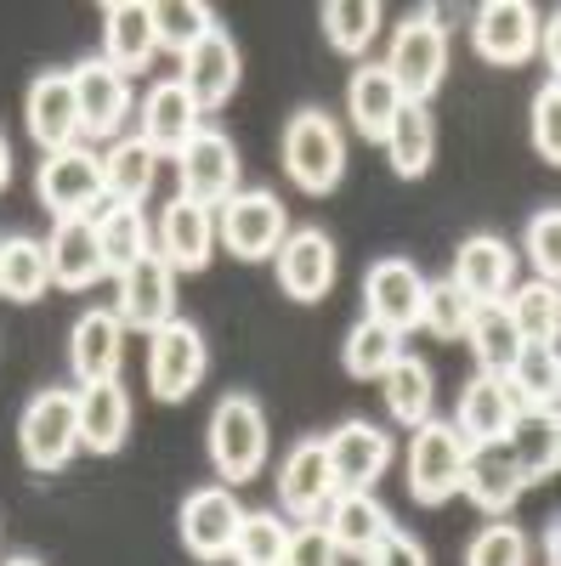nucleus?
<instances>
[{
    "label": "nucleus",
    "mask_w": 561,
    "mask_h": 566,
    "mask_svg": "<svg viewBox=\"0 0 561 566\" xmlns=\"http://www.w3.org/2000/svg\"><path fill=\"white\" fill-rule=\"evenodd\" d=\"M278 154H284V170H290V181L301 187V193H335L341 176H346V136L323 108L290 114Z\"/></svg>",
    "instance_id": "obj_1"
},
{
    "label": "nucleus",
    "mask_w": 561,
    "mask_h": 566,
    "mask_svg": "<svg viewBox=\"0 0 561 566\" xmlns=\"http://www.w3.org/2000/svg\"><path fill=\"white\" fill-rule=\"evenodd\" d=\"M210 464L227 482H256L267 464V413L250 391H227L210 413Z\"/></svg>",
    "instance_id": "obj_2"
},
{
    "label": "nucleus",
    "mask_w": 561,
    "mask_h": 566,
    "mask_svg": "<svg viewBox=\"0 0 561 566\" xmlns=\"http://www.w3.org/2000/svg\"><path fill=\"white\" fill-rule=\"evenodd\" d=\"M18 448H23V464L34 470V476L63 470L80 453V402H74V391L52 386V391L29 397V408L18 419Z\"/></svg>",
    "instance_id": "obj_3"
},
{
    "label": "nucleus",
    "mask_w": 561,
    "mask_h": 566,
    "mask_svg": "<svg viewBox=\"0 0 561 566\" xmlns=\"http://www.w3.org/2000/svg\"><path fill=\"white\" fill-rule=\"evenodd\" d=\"M216 239L227 244V255H239V261H272L278 244L290 239V216H284V205H278V193H267V187H245V193H232L216 210Z\"/></svg>",
    "instance_id": "obj_4"
},
{
    "label": "nucleus",
    "mask_w": 561,
    "mask_h": 566,
    "mask_svg": "<svg viewBox=\"0 0 561 566\" xmlns=\"http://www.w3.org/2000/svg\"><path fill=\"white\" fill-rule=\"evenodd\" d=\"M465 437L454 431L448 419H426V424H414V442H408V493L414 504H448L459 493V470H465Z\"/></svg>",
    "instance_id": "obj_5"
},
{
    "label": "nucleus",
    "mask_w": 561,
    "mask_h": 566,
    "mask_svg": "<svg viewBox=\"0 0 561 566\" xmlns=\"http://www.w3.org/2000/svg\"><path fill=\"white\" fill-rule=\"evenodd\" d=\"M34 187H40V205L58 221L97 216L103 210V154H91L85 142H74L63 154H45Z\"/></svg>",
    "instance_id": "obj_6"
},
{
    "label": "nucleus",
    "mask_w": 561,
    "mask_h": 566,
    "mask_svg": "<svg viewBox=\"0 0 561 566\" xmlns=\"http://www.w3.org/2000/svg\"><path fill=\"white\" fill-rule=\"evenodd\" d=\"M386 69H392V80L403 85V97H408V103L437 97V85H443V74H448V29L432 23L426 12L403 18L397 34H392V57H386Z\"/></svg>",
    "instance_id": "obj_7"
},
{
    "label": "nucleus",
    "mask_w": 561,
    "mask_h": 566,
    "mask_svg": "<svg viewBox=\"0 0 561 566\" xmlns=\"http://www.w3.org/2000/svg\"><path fill=\"white\" fill-rule=\"evenodd\" d=\"M205 368H210V346H205V335L187 317H170L159 335H148V386H154L159 402L194 397L199 380H205Z\"/></svg>",
    "instance_id": "obj_8"
},
{
    "label": "nucleus",
    "mask_w": 561,
    "mask_h": 566,
    "mask_svg": "<svg viewBox=\"0 0 561 566\" xmlns=\"http://www.w3.org/2000/svg\"><path fill=\"white\" fill-rule=\"evenodd\" d=\"M176 176H181V199L216 210L239 193V148L216 125H199L187 136V148L176 154Z\"/></svg>",
    "instance_id": "obj_9"
},
{
    "label": "nucleus",
    "mask_w": 561,
    "mask_h": 566,
    "mask_svg": "<svg viewBox=\"0 0 561 566\" xmlns=\"http://www.w3.org/2000/svg\"><path fill=\"white\" fill-rule=\"evenodd\" d=\"M239 522H245V504L221 482V488H194L181 499L176 533H181V549L194 560H227L232 538H239Z\"/></svg>",
    "instance_id": "obj_10"
},
{
    "label": "nucleus",
    "mask_w": 561,
    "mask_h": 566,
    "mask_svg": "<svg viewBox=\"0 0 561 566\" xmlns=\"http://www.w3.org/2000/svg\"><path fill=\"white\" fill-rule=\"evenodd\" d=\"M323 453H330V470H335V488L341 493H374V482L392 470L397 459V442L368 419H346L341 431L323 437Z\"/></svg>",
    "instance_id": "obj_11"
},
{
    "label": "nucleus",
    "mask_w": 561,
    "mask_h": 566,
    "mask_svg": "<svg viewBox=\"0 0 561 566\" xmlns=\"http://www.w3.org/2000/svg\"><path fill=\"white\" fill-rule=\"evenodd\" d=\"M448 283L471 306H505L510 283H517V250H510L499 232H471V239L454 250Z\"/></svg>",
    "instance_id": "obj_12"
},
{
    "label": "nucleus",
    "mask_w": 561,
    "mask_h": 566,
    "mask_svg": "<svg viewBox=\"0 0 561 566\" xmlns=\"http://www.w3.org/2000/svg\"><path fill=\"white\" fill-rule=\"evenodd\" d=\"M471 45L494 69H517L539 52V12L528 0H488L471 18Z\"/></svg>",
    "instance_id": "obj_13"
},
{
    "label": "nucleus",
    "mask_w": 561,
    "mask_h": 566,
    "mask_svg": "<svg viewBox=\"0 0 561 566\" xmlns=\"http://www.w3.org/2000/svg\"><path fill=\"white\" fill-rule=\"evenodd\" d=\"M114 317L125 323V335H159V328L176 317V272L165 266V255H143L125 277H120V295H114Z\"/></svg>",
    "instance_id": "obj_14"
},
{
    "label": "nucleus",
    "mask_w": 561,
    "mask_h": 566,
    "mask_svg": "<svg viewBox=\"0 0 561 566\" xmlns=\"http://www.w3.org/2000/svg\"><path fill=\"white\" fill-rule=\"evenodd\" d=\"M335 470H330V453H323L318 437L295 442L284 453V464H278V510L290 515V522H318L323 510H330L335 499Z\"/></svg>",
    "instance_id": "obj_15"
},
{
    "label": "nucleus",
    "mask_w": 561,
    "mask_h": 566,
    "mask_svg": "<svg viewBox=\"0 0 561 566\" xmlns=\"http://www.w3.org/2000/svg\"><path fill=\"white\" fill-rule=\"evenodd\" d=\"M419 301H426V277H419L414 261L381 255V261L363 272V317L397 328V335L419 328Z\"/></svg>",
    "instance_id": "obj_16"
},
{
    "label": "nucleus",
    "mask_w": 561,
    "mask_h": 566,
    "mask_svg": "<svg viewBox=\"0 0 561 566\" xmlns=\"http://www.w3.org/2000/svg\"><path fill=\"white\" fill-rule=\"evenodd\" d=\"M154 250L165 255L170 272H205L216 255V210L176 193L154 227Z\"/></svg>",
    "instance_id": "obj_17"
},
{
    "label": "nucleus",
    "mask_w": 561,
    "mask_h": 566,
    "mask_svg": "<svg viewBox=\"0 0 561 566\" xmlns=\"http://www.w3.org/2000/svg\"><path fill=\"white\" fill-rule=\"evenodd\" d=\"M181 91L199 103V114H216L227 108V97L239 91V45H232V34L216 23L194 52H181Z\"/></svg>",
    "instance_id": "obj_18"
},
{
    "label": "nucleus",
    "mask_w": 561,
    "mask_h": 566,
    "mask_svg": "<svg viewBox=\"0 0 561 566\" xmlns=\"http://www.w3.org/2000/svg\"><path fill=\"white\" fill-rule=\"evenodd\" d=\"M69 74H74V103H80V136H91V142L114 136L120 142V130L131 119V80L120 69H108L103 57H91Z\"/></svg>",
    "instance_id": "obj_19"
},
{
    "label": "nucleus",
    "mask_w": 561,
    "mask_h": 566,
    "mask_svg": "<svg viewBox=\"0 0 561 566\" xmlns=\"http://www.w3.org/2000/svg\"><path fill=\"white\" fill-rule=\"evenodd\" d=\"M278 290H284L290 301H323L330 295V283H335V244H330V232H318V227H295L284 244H278Z\"/></svg>",
    "instance_id": "obj_20"
},
{
    "label": "nucleus",
    "mask_w": 561,
    "mask_h": 566,
    "mask_svg": "<svg viewBox=\"0 0 561 566\" xmlns=\"http://www.w3.org/2000/svg\"><path fill=\"white\" fill-rule=\"evenodd\" d=\"M29 136L40 142L45 154H63L80 142V103H74V74L69 69H45L29 85V103H23Z\"/></svg>",
    "instance_id": "obj_21"
},
{
    "label": "nucleus",
    "mask_w": 561,
    "mask_h": 566,
    "mask_svg": "<svg viewBox=\"0 0 561 566\" xmlns=\"http://www.w3.org/2000/svg\"><path fill=\"white\" fill-rule=\"evenodd\" d=\"M120 363H125V323L114 317V306H91L74 335H69V368L80 386H103L120 380Z\"/></svg>",
    "instance_id": "obj_22"
},
{
    "label": "nucleus",
    "mask_w": 561,
    "mask_h": 566,
    "mask_svg": "<svg viewBox=\"0 0 561 566\" xmlns=\"http://www.w3.org/2000/svg\"><path fill=\"white\" fill-rule=\"evenodd\" d=\"M517 397H510L505 380H494V374H477L471 386L459 391V408H454V431L465 437V448H499L510 437V424H517Z\"/></svg>",
    "instance_id": "obj_23"
},
{
    "label": "nucleus",
    "mask_w": 561,
    "mask_h": 566,
    "mask_svg": "<svg viewBox=\"0 0 561 566\" xmlns=\"http://www.w3.org/2000/svg\"><path fill=\"white\" fill-rule=\"evenodd\" d=\"M323 522V533L335 538V549L341 555H352V560H363L368 549H381L392 533H397V522H392V510L374 499V493H335L330 499V510L318 515Z\"/></svg>",
    "instance_id": "obj_24"
},
{
    "label": "nucleus",
    "mask_w": 561,
    "mask_h": 566,
    "mask_svg": "<svg viewBox=\"0 0 561 566\" xmlns=\"http://www.w3.org/2000/svg\"><path fill=\"white\" fill-rule=\"evenodd\" d=\"M199 125H205V114H199V103L181 91V80H159L148 97H143V108H136V136H143L159 159H165V154H181L187 136H194Z\"/></svg>",
    "instance_id": "obj_25"
},
{
    "label": "nucleus",
    "mask_w": 561,
    "mask_h": 566,
    "mask_svg": "<svg viewBox=\"0 0 561 566\" xmlns=\"http://www.w3.org/2000/svg\"><path fill=\"white\" fill-rule=\"evenodd\" d=\"M459 493L471 499L482 515H494V522H505V515L517 510V499H522V476H517V464H510L505 442H499V448H471V453H465Z\"/></svg>",
    "instance_id": "obj_26"
},
{
    "label": "nucleus",
    "mask_w": 561,
    "mask_h": 566,
    "mask_svg": "<svg viewBox=\"0 0 561 566\" xmlns=\"http://www.w3.org/2000/svg\"><path fill=\"white\" fill-rule=\"evenodd\" d=\"M403 103H408V97H403V85L392 80L386 63H363V69H352L346 114H352V130H357L363 142H386V130H392V119H397Z\"/></svg>",
    "instance_id": "obj_27"
},
{
    "label": "nucleus",
    "mask_w": 561,
    "mask_h": 566,
    "mask_svg": "<svg viewBox=\"0 0 561 566\" xmlns=\"http://www.w3.org/2000/svg\"><path fill=\"white\" fill-rule=\"evenodd\" d=\"M154 18L143 0H108L103 7V63L131 74V69H148L154 63Z\"/></svg>",
    "instance_id": "obj_28"
},
{
    "label": "nucleus",
    "mask_w": 561,
    "mask_h": 566,
    "mask_svg": "<svg viewBox=\"0 0 561 566\" xmlns=\"http://www.w3.org/2000/svg\"><path fill=\"white\" fill-rule=\"evenodd\" d=\"M45 261H52V283L63 290H91V283H103V250H97V227L91 216L80 221H58L52 239H45Z\"/></svg>",
    "instance_id": "obj_29"
},
{
    "label": "nucleus",
    "mask_w": 561,
    "mask_h": 566,
    "mask_svg": "<svg viewBox=\"0 0 561 566\" xmlns=\"http://www.w3.org/2000/svg\"><path fill=\"white\" fill-rule=\"evenodd\" d=\"M74 402H80V448H91V453H120L125 437H131V397H125V386H120V380L80 386Z\"/></svg>",
    "instance_id": "obj_30"
},
{
    "label": "nucleus",
    "mask_w": 561,
    "mask_h": 566,
    "mask_svg": "<svg viewBox=\"0 0 561 566\" xmlns=\"http://www.w3.org/2000/svg\"><path fill=\"white\" fill-rule=\"evenodd\" d=\"M91 227H97L103 272H114V277H125L143 255H154V227H148L143 205H103L91 216Z\"/></svg>",
    "instance_id": "obj_31"
},
{
    "label": "nucleus",
    "mask_w": 561,
    "mask_h": 566,
    "mask_svg": "<svg viewBox=\"0 0 561 566\" xmlns=\"http://www.w3.org/2000/svg\"><path fill=\"white\" fill-rule=\"evenodd\" d=\"M505 453H510V464H517L522 488L550 482L561 470V424H555V413H517V424H510V437H505Z\"/></svg>",
    "instance_id": "obj_32"
},
{
    "label": "nucleus",
    "mask_w": 561,
    "mask_h": 566,
    "mask_svg": "<svg viewBox=\"0 0 561 566\" xmlns=\"http://www.w3.org/2000/svg\"><path fill=\"white\" fill-rule=\"evenodd\" d=\"M159 181V154L143 136H120L103 154V199L108 205H143Z\"/></svg>",
    "instance_id": "obj_33"
},
{
    "label": "nucleus",
    "mask_w": 561,
    "mask_h": 566,
    "mask_svg": "<svg viewBox=\"0 0 561 566\" xmlns=\"http://www.w3.org/2000/svg\"><path fill=\"white\" fill-rule=\"evenodd\" d=\"M381 148H386V159H392V170L403 181H419L432 170V159H437V119H432V108L426 103H403Z\"/></svg>",
    "instance_id": "obj_34"
},
{
    "label": "nucleus",
    "mask_w": 561,
    "mask_h": 566,
    "mask_svg": "<svg viewBox=\"0 0 561 566\" xmlns=\"http://www.w3.org/2000/svg\"><path fill=\"white\" fill-rule=\"evenodd\" d=\"M381 391H386V413H392L397 424H408V431L432 419V397H437V386H432V368H426V357L403 352V357L381 374Z\"/></svg>",
    "instance_id": "obj_35"
},
{
    "label": "nucleus",
    "mask_w": 561,
    "mask_h": 566,
    "mask_svg": "<svg viewBox=\"0 0 561 566\" xmlns=\"http://www.w3.org/2000/svg\"><path fill=\"white\" fill-rule=\"evenodd\" d=\"M510 397H517L522 413H555V397H561V357L555 346H522V357L510 363L505 374Z\"/></svg>",
    "instance_id": "obj_36"
},
{
    "label": "nucleus",
    "mask_w": 561,
    "mask_h": 566,
    "mask_svg": "<svg viewBox=\"0 0 561 566\" xmlns=\"http://www.w3.org/2000/svg\"><path fill=\"white\" fill-rule=\"evenodd\" d=\"M505 312H510V323H517L522 346H555V335H561V295H555V283L533 277V283H522V290H510Z\"/></svg>",
    "instance_id": "obj_37"
},
{
    "label": "nucleus",
    "mask_w": 561,
    "mask_h": 566,
    "mask_svg": "<svg viewBox=\"0 0 561 566\" xmlns=\"http://www.w3.org/2000/svg\"><path fill=\"white\" fill-rule=\"evenodd\" d=\"M465 340H471L482 374H494V380H505L510 363L522 357V335H517V323H510L505 306H477L471 312V328H465Z\"/></svg>",
    "instance_id": "obj_38"
},
{
    "label": "nucleus",
    "mask_w": 561,
    "mask_h": 566,
    "mask_svg": "<svg viewBox=\"0 0 561 566\" xmlns=\"http://www.w3.org/2000/svg\"><path fill=\"white\" fill-rule=\"evenodd\" d=\"M45 283H52V261H45L40 239H7L0 244V295L29 306V301L45 295Z\"/></svg>",
    "instance_id": "obj_39"
},
{
    "label": "nucleus",
    "mask_w": 561,
    "mask_h": 566,
    "mask_svg": "<svg viewBox=\"0 0 561 566\" xmlns=\"http://www.w3.org/2000/svg\"><path fill=\"white\" fill-rule=\"evenodd\" d=\"M318 23H323V40H330L341 57H363L368 40L381 34V7H374V0H323Z\"/></svg>",
    "instance_id": "obj_40"
},
{
    "label": "nucleus",
    "mask_w": 561,
    "mask_h": 566,
    "mask_svg": "<svg viewBox=\"0 0 561 566\" xmlns=\"http://www.w3.org/2000/svg\"><path fill=\"white\" fill-rule=\"evenodd\" d=\"M397 357H403V335H397V328H386V323H374V317H363V323L352 328L346 352H341V363H346L352 380H381Z\"/></svg>",
    "instance_id": "obj_41"
},
{
    "label": "nucleus",
    "mask_w": 561,
    "mask_h": 566,
    "mask_svg": "<svg viewBox=\"0 0 561 566\" xmlns=\"http://www.w3.org/2000/svg\"><path fill=\"white\" fill-rule=\"evenodd\" d=\"M154 18V45H165V52H194V45L216 29V12L205 7V0H159V7H148Z\"/></svg>",
    "instance_id": "obj_42"
},
{
    "label": "nucleus",
    "mask_w": 561,
    "mask_h": 566,
    "mask_svg": "<svg viewBox=\"0 0 561 566\" xmlns=\"http://www.w3.org/2000/svg\"><path fill=\"white\" fill-rule=\"evenodd\" d=\"M284 549H290V527L284 515L272 510H245L239 522V538H232V566H284Z\"/></svg>",
    "instance_id": "obj_43"
},
{
    "label": "nucleus",
    "mask_w": 561,
    "mask_h": 566,
    "mask_svg": "<svg viewBox=\"0 0 561 566\" xmlns=\"http://www.w3.org/2000/svg\"><path fill=\"white\" fill-rule=\"evenodd\" d=\"M471 301H465L448 277L426 283V301H419V328H432L437 340H465V328H471Z\"/></svg>",
    "instance_id": "obj_44"
},
{
    "label": "nucleus",
    "mask_w": 561,
    "mask_h": 566,
    "mask_svg": "<svg viewBox=\"0 0 561 566\" xmlns=\"http://www.w3.org/2000/svg\"><path fill=\"white\" fill-rule=\"evenodd\" d=\"M465 566H528V533L510 522H488L465 544Z\"/></svg>",
    "instance_id": "obj_45"
},
{
    "label": "nucleus",
    "mask_w": 561,
    "mask_h": 566,
    "mask_svg": "<svg viewBox=\"0 0 561 566\" xmlns=\"http://www.w3.org/2000/svg\"><path fill=\"white\" fill-rule=\"evenodd\" d=\"M522 250H528V261L539 266V277L555 283V272H561V210H555V205H544V210L528 216V227H522Z\"/></svg>",
    "instance_id": "obj_46"
},
{
    "label": "nucleus",
    "mask_w": 561,
    "mask_h": 566,
    "mask_svg": "<svg viewBox=\"0 0 561 566\" xmlns=\"http://www.w3.org/2000/svg\"><path fill=\"white\" fill-rule=\"evenodd\" d=\"M533 148L544 165H561V85L544 80V91L533 97Z\"/></svg>",
    "instance_id": "obj_47"
},
{
    "label": "nucleus",
    "mask_w": 561,
    "mask_h": 566,
    "mask_svg": "<svg viewBox=\"0 0 561 566\" xmlns=\"http://www.w3.org/2000/svg\"><path fill=\"white\" fill-rule=\"evenodd\" d=\"M284 566H341V549H335L330 533H323V522H301V527H290Z\"/></svg>",
    "instance_id": "obj_48"
},
{
    "label": "nucleus",
    "mask_w": 561,
    "mask_h": 566,
    "mask_svg": "<svg viewBox=\"0 0 561 566\" xmlns=\"http://www.w3.org/2000/svg\"><path fill=\"white\" fill-rule=\"evenodd\" d=\"M363 566H432V560H426V549H419V538L392 533L381 549H368V555H363Z\"/></svg>",
    "instance_id": "obj_49"
},
{
    "label": "nucleus",
    "mask_w": 561,
    "mask_h": 566,
    "mask_svg": "<svg viewBox=\"0 0 561 566\" xmlns=\"http://www.w3.org/2000/svg\"><path fill=\"white\" fill-rule=\"evenodd\" d=\"M561 560V527H544V566Z\"/></svg>",
    "instance_id": "obj_50"
},
{
    "label": "nucleus",
    "mask_w": 561,
    "mask_h": 566,
    "mask_svg": "<svg viewBox=\"0 0 561 566\" xmlns=\"http://www.w3.org/2000/svg\"><path fill=\"white\" fill-rule=\"evenodd\" d=\"M12 181V148H7V136H0V187Z\"/></svg>",
    "instance_id": "obj_51"
},
{
    "label": "nucleus",
    "mask_w": 561,
    "mask_h": 566,
    "mask_svg": "<svg viewBox=\"0 0 561 566\" xmlns=\"http://www.w3.org/2000/svg\"><path fill=\"white\" fill-rule=\"evenodd\" d=\"M7 566H45V560H40V555H12Z\"/></svg>",
    "instance_id": "obj_52"
}]
</instances>
